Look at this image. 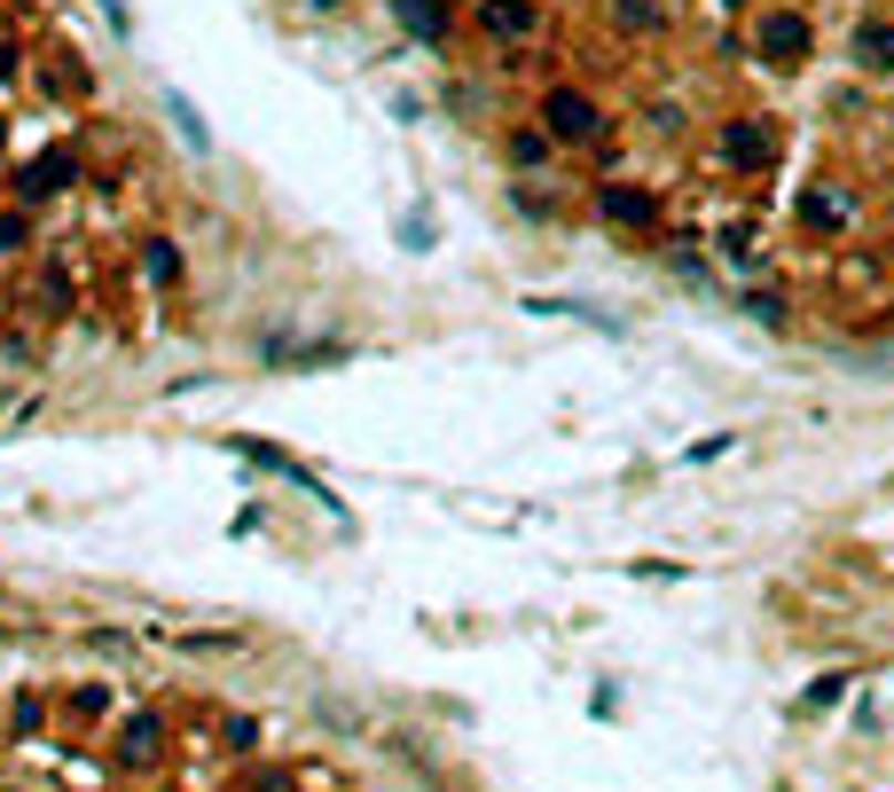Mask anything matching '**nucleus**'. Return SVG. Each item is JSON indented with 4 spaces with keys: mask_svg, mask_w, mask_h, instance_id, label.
Masks as SVG:
<instances>
[{
    "mask_svg": "<svg viewBox=\"0 0 894 792\" xmlns=\"http://www.w3.org/2000/svg\"><path fill=\"white\" fill-rule=\"evenodd\" d=\"M24 236H32V220H17V212H9V220H0V251H17Z\"/></svg>",
    "mask_w": 894,
    "mask_h": 792,
    "instance_id": "nucleus-9",
    "label": "nucleus"
},
{
    "mask_svg": "<svg viewBox=\"0 0 894 792\" xmlns=\"http://www.w3.org/2000/svg\"><path fill=\"white\" fill-rule=\"evenodd\" d=\"M510 157H518V165H542V157H550V134H518Z\"/></svg>",
    "mask_w": 894,
    "mask_h": 792,
    "instance_id": "nucleus-8",
    "label": "nucleus"
},
{
    "mask_svg": "<svg viewBox=\"0 0 894 792\" xmlns=\"http://www.w3.org/2000/svg\"><path fill=\"white\" fill-rule=\"evenodd\" d=\"M761 48H769L777 63L809 55V17H769V24H761Z\"/></svg>",
    "mask_w": 894,
    "mask_h": 792,
    "instance_id": "nucleus-2",
    "label": "nucleus"
},
{
    "mask_svg": "<svg viewBox=\"0 0 894 792\" xmlns=\"http://www.w3.org/2000/svg\"><path fill=\"white\" fill-rule=\"evenodd\" d=\"M730 157H746V165H769V126H730V142H723Z\"/></svg>",
    "mask_w": 894,
    "mask_h": 792,
    "instance_id": "nucleus-7",
    "label": "nucleus"
},
{
    "mask_svg": "<svg viewBox=\"0 0 894 792\" xmlns=\"http://www.w3.org/2000/svg\"><path fill=\"white\" fill-rule=\"evenodd\" d=\"M479 24H487L495 40H518V32L533 24V9H526V0H487V9H479Z\"/></svg>",
    "mask_w": 894,
    "mask_h": 792,
    "instance_id": "nucleus-5",
    "label": "nucleus"
},
{
    "mask_svg": "<svg viewBox=\"0 0 894 792\" xmlns=\"http://www.w3.org/2000/svg\"><path fill=\"white\" fill-rule=\"evenodd\" d=\"M393 9H401V24H408V32H424L432 48L447 40V9H439V0H393Z\"/></svg>",
    "mask_w": 894,
    "mask_h": 792,
    "instance_id": "nucleus-4",
    "label": "nucleus"
},
{
    "mask_svg": "<svg viewBox=\"0 0 894 792\" xmlns=\"http://www.w3.org/2000/svg\"><path fill=\"white\" fill-rule=\"evenodd\" d=\"M604 118H596V103L581 95V86H550V95H542V134L550 142H589Z\"/></svg>",
    "mask_w": 894,
    "mask_h": 792,
    "instance_id": "nucleus-1",
    "label": "nucleus"
},
{
    "mask_svg": "<svg viewBox=\"0 0 894 792\" xmlns=\"http://www.w3.org/2000/svg\"><path fill=\"white\" fill-rule=\"evenodd\" d=\"M855 63L886 79L894 71V24H855Z\"/></svg>",
    "mask_w": 894,
    "mask_h": 792,
    "instance_id": "nucleus-3",
    "label": "nucleus"
},
{
    "mask_svg": "<svg viewBox=\"0 0 894 792\" xmlns=\"http://www.w3.org/2000/svg\"><path fill=\"white\" fill-rule=\"evenodd\" d=\"M604 212L628 220V228H652V220H659V205H652L644 189H604Z\"/></svg>",
    "mask_w": 894,
    "mask_h": 792,
    "instance_id": "nucleus-6",
    "label": "nucleus"
}]
</instances>
